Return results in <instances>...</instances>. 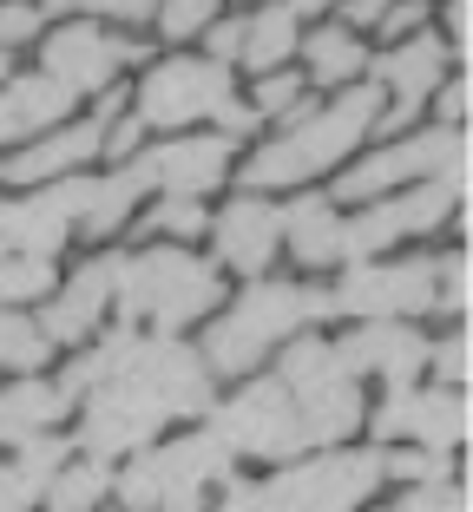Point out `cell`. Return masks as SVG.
Wrapping results in <instances>:
<instances>
[{
    "label": "cell",
    "instance_id": "obj_1",
    "mask_svg": "<svg viewBox=\"0 0 473 512\" xmlns=\"http://www.w3.org/2000/svg\"><path fill=\"white\" fill-rule=\"evenodd\" d=\"M375 119H382V92L355 86V92H342L329 112H303V119L290 125V138L263 145L257 158L244 165V178L257 184V191H270V184H296V178H309V171L336 165L349 145H362V138L375 132Z\"/></svg>",
    "mask_w": 473,
    "mask_h": 512
},
{
    "label": "cell",
    "instance_id": "obj_2",
    "mask_svg": "<svg viewBox=\"0 0 473 512\" xmlns=\"http://www.w3.org/2000/svg\"><path fill=\"white\" fill-rule=\"evenodd\" d=\"M112 296H119L125 322L132 316H152L158 329H178V322L204 316L217 302V270L211 263H198V256L184 250H145V256H119V283H112Z\"/></svg>",
    "mask_w": 473,
    "mask_h": 512
},
{
    "label": "cell",
    "instance_id": "obj_3",
    "mask_svg": "<svg viewBox=\"0 0 473 512\" xmlns=\"http://www.w3.org/2000/svg\"><path fill=\"white\" fill-rule=\"evenodd\" d=\"M99 381H112V388L138 394V401L152 407L158 421L211 407V375H204V362L191 355V348H178L171 335H158V342H138V335H125L119 362H112Z\"/></svg>",
    "mask_w": 473,
    "mask_h": 512
},
{
    "label": "cell",
    "instance_id": "obj_4",
    "mask_svg": "<svg viewBox=\"0 0 473 512\" xmlns=\"http://www.w3.org/2000/svg\"><path fill=\"white\" fill-rule=\"evenodd\" d=\"M329 309H336V302L316 296V289L257 283V289H250V296L211 329V368H224V375H244V368H257V355L276 342V335H290L296 322H309V316H329Z\"/></svg>",
    "mask_w": 473,
    "mask_h": 512
},
{
    "label": "cell",
    "instance_id": "obj_5",
    "mask_svg": "<svg viewBox=\"0 0 473 512\" xmlns=\"http://www.w3.org/2000/svg\"><path fill=\"white\" fill-rule=\"evenodd\" d=\"M224 467H230V447L217 434H198V440H184V447H158V453H145L138 467H125L119 493H125V506H138V512H152V506L198 512V486L224 480Z\"/></svg>",
    "mask_w": 473,
    "mask_h": 512
},
{
    "label": "cell",
    "instance_id": "obj_6",
    "mask_svg": "<svg viewBox=\"0 0 473 512\" xmlns=\"http://www.w3.org/2000/svg\"><path fill=\"white\" fill-rule=\"evenodd\" d=\"M375 486H382V453H322V460L276 473L263 493L276 512H349Z\"/></svg>",
    "mask_w": 473,
    "mask_h": 512
},
{
    "label": "cell",
    "instance_id": "obj_7",
    "mask_svg": "<svg viewBox=\"0 0 473 512\" xmlns=\"http://www.w3.org/2000/svg\"><path fill=\"white\" fill-rule=\"evenodd\" d=\"M217 440L230 453H257V460H283V453L309 447L303 440V421H296V394L283 381H257L244 388L230 407H217Z\"/></svg>",
    "mask_w": 473,
    "mask_h": 512
},
{
    "label": "cell",
    "instance_id": "obj_8",
    "mask_svg": "<svg viewBox=\"0 0 473 512\" xmlns=\"http://www.w3.org/2000/svg\"><path fill=\"white\" fill-rule=\"evenodd\" d=\"M441 263H428V256H414V263H362V270L342 276V289L329 302L336 309H349V316H368V322H382V316H414V309H434L441 302Z\"/></svg>",
    "mask_w": 473,
    "mask_h": 512
},
{
    "label": "cell",
    "instance_id": "obj_9",
    "mask_svg": "<svg viewBox=\"0 0 473 512\" xmlns=\"http://www.w3.org/2000/svg\"><path fill=\"white\" fill-rule=\"evenodd\" d=\"M224 106H230L224 60H171L138 92V125H184V119H204V112L217 119Z\"/></svg>",
    "mask_w": 473,
    "mask_h": 512
},
{
    "label": "cell",
    "instance_id": "obj_10",
    "mask_svg": "<svg viewBox=\"0 0 473 512\" xmlns=\"http://www.w3.org/2000/svg\"><path fill=\"white\" fill-rule=\"evenodd\" d=\"M375 434L382 440H395V434H414L428 453H447V447H460L467 440V401L460 394H447V388H408L401 381L395 394L382 401V414H375Z\"/></svg>",
    "mask_w": 473,
    "mask_h": 512
},
{
    "label": "cell",
    "instance_id": "obj_11",
    "mask_svg": "<svg viewBox=\"0 0 473 512\" xmlns=\"http://www.w3.org/2000/svg\"><path fill=\"white\" fill-rule=\"evenodd\" d=\"M125 60H145V46L106 40V33L86 27V20H79V27H60L53 40H46V73L60 79L66 92H99Z\"/></svg>",
    "mask_w": 473,
    "mask_h": 512
},
{
    "label": "cell",
    "instance_id": "obj_12",
    "mask_svg": "<svg viewBox=\"0 0 473 512\" xmlns=\"http://www.w3.org/2000/svg\"><path fill=\"white\" fill-rule=\"evenodd\" d=\"M92 184H60L46 197H27V204H0V256H46L66 243V224L73 211H86Z\"/></svg>",
    "mask_w": 473,
    "mask_h": 512
},
{
    "label": "cell",
    "instance_id": "obj_13",
    "mask_svg": "<svg viewBox=\"0 0 473 512\" xmlns=\"http://www.w3.org/2000/svg\"><path fill=\"white\" fill-rule=\"evenodd\" d=\"M92 407H86V427H79V440H86V453L92 460H112V453H132V447H145V440L158 434V414L138 394H125V388H112V381H92Z\"/></svg>",
    "mask_w": 473,
    "mask_h": 512
},
{
    "label": "cell",
    "instance_id": "obj_14",
    "mask_svg": "<svg viewBox=\"0 0 473 512\" xmlns=\"http://www.w3.org/2000/svg\"><path fill=\"white\" fill-rule=\"evenodd\" d=\"M447 204H454V191H447V184H428V191L395 197V204H375L368 217L342 224V256H375V250H388L395 237H408V230H428L434 217H447Z\"/></svg>",
    "mask_w": 473,
    "mask_h": 512
},
{
    "label": "cell",
    "instance_id": "obj_15",
    "mask_svg": "<svg viewBox=\"0 0 473 512\" xmlns=\"http://www.w3.org/2000/svg\"><path fill=\"white\" fill-rule=\"evenodd\" d=\"M454 151H467V138H460V132L401 138V145L382 151V158H368L362 171H349V178H342V197H375V191H388V184H408V178H421V171H441Z\"/></svg>",
    "mask_w": 473,
    "mask_h": 512
},
{
    "label": "cell",
    "instance_id": "obj_16",
    "mask_svg": "<svg viewBox=\"0 0 473 512\" xmlns=\"http://www.w3.org/2000/svg\"><path fill=\"white\" fill-rule=\"evenodd\" d=\"M230 165V138H178V145H158L138 158V178L145 184H165L171 197H198L224 178Z\"/></svg>",
    "mask_w": 473,
    "mask_h": 512
},
{
    "label": "cell",
    "instance_id": "obj_17",
    "mask_svg": "<svg viewBox=\"0 0 473 512\" xmlns=\"http://www.w3.org/2000/svg\"><path fill=\"white\" fill-rule=\"evenodd\" d=\"M336 355H342V368H349V375H362V368H382V375L401 388V381L421 375V362H428V342H421L414 329H401V322L382 316V322H368V329H355L349 342L336 348Z\"/></svg>",
    "mask_w": 473,
    "mask_h": 512
},
{
    "label": "cell",
    "instance_id": "obj_18",
    "mask_svg": "<svg viewBox=\"0 0 473 512\" xmlns=\"http://www.w3.org/2000/svg\"><path fill=\"white\" fill-rule=\"evenodd\" d=\"M441 66H447V53H441V40H428V33H414V40H401L395 53L382 60V79L395 86V112H382L375 125H408L414 119V106L434 92V79H441Z\"/></svg>",
    "mask_w": 473,
    "mask_h": 512
},
{
    "label": "cell",
    "instance_id": "obj_19",
    "mask_svg": "<svg viewBox=\"0 0 473 512\" xmlns=\"http://www.w3.org/2000/svg\"><path fill=\"white\" fill-rule=\"evenodd\" d=\"M112 283H119V256L86 263V270H79V283L40 316V335H46V342H86L92 322H99V309H106V296H112Z\"/></svg>",
    "mask_w": 473,
    "mask_h": 512
},
{
    "label": "cell",
    "instance_id": "obj_20",
    "mask_svg": "<svg viewBox=\"0 0 473 512\" xmlns=\"http://www.w3.org/2000/svg\"><path fill=\"white\" fill-rule=\"evenodd\" d=\"M106 112H112V106H106ZM106 112H99V119H86V125H73V132H53V138H40V145H27L14 165H0V178L40 184V178H60L66 165H86L92 151L106 145Z\"/></svg>",
    "mask_w": 473,
    "mask_h": 512
},
{
    "label": "cell",
    "instance_id": "obj_21",
    "mask_svg": "<svg viewBox=\"0 0 473 512\" xmlns=\"http://www.w3.org/2000/svg\"><path fill=\"white\" fill-rule=\"evenodd\" d=\"M276 237H283V211H270L257 197H237L224 211V224H217V250H224V263H237V270H263Z\"/></svg>",
    "mask_w": 473,
    "mask_h": 512
},
{
    "label": "cell",
    "instance_id": "obj_22",
    "mask_svg": "<svg viewBox=\"0 0 473 512\" xmlns=\"http://www.w3.org/2000/svg\"><path fill=\"white\" fill-rule=\"evenodd\" d=\"M66 106H73V92H66L53 73L0 86V145H7V138H27V132H40V125H53Z\"/></svg>",
    "mask_w": 473,
    "mask_h": 512
},
{
    "label": "cell",
    "instance_id": "obj_23",
    "mask_svg": "<svg viewBox=\"0 0 473 512\" xmlns=\"http://www.w3.org/2000/svg\"><path fill=\"white\" fill-rule=\"evenodd\" d=\"M296 421H303V440H336L342 427L362 421V394H355V375H336L322 388L296 394Z\"/></svg>",
    "mask_w": 473,
    "mask_h": 512
},
{
    "label": "cell",
    "instance_id": "obj_24",
    "mask_svg": "<svg viewBox=\"0 0 473 512\" xmlns=\"http://www.w3.org/2000/svg\"><path fill=\"white\" fill-rule=\"evenodd\" d=\"M283 237H290V250L303 256V263H336L342 256V217L329 211L322 197H303V204L283 211Z\"/></svg>",
    "mask_w": 473,
    "mask_h": 512
},
{
    "label": "cell",
    "instance_id": "obj_25",
    "mask_svg": "<svg viewBox=\"0 0 473 512\" xmlns=\"http://www.w3.org/2000/svg\"><path fill=\"white\" fill-rule=\"evenodd\" d=\"M66 394L46 388V381H20V388L0 394V440H27V434H46V427L66 414Z\"/></svg>",
    "mask_w": 473,
    "mask_h": 512
},
{
    "label": "cell",
    "instance_id": "obj_26",
    "mask_svg": "<svg viewBox=\"0 0 473 512\" xmlns=\"http://www.w3.org/2000/svg\"><path fill=\"white\" fill-rule=\"evenodd\" d=\"M290 46H296V14L290 7H263V14L244 27V66L270 73L276 60H290Z\"/></svg>",
    "mask_w": 473,
    "mask_h": 512
},
{
    "label": "cell",
    "instance_id": "obj_27",
    "mask_svg": "<svg viewBox=\"0 0 473 512\" xmlns=\"http://www.w3.org/2000/svg\"><path fill=\"white\" fill-rule=\"evenodd\" d=\"M138 191H145L138 165H132V171H119V178H106V184H92V191H86V211H79V224H86L92 237H106V230H119Z\"/></svg>",
    "mask_w": 473,
    "mask_h": 512
},
{
    "label": "cell",
    "instance_id": "obj_28",
    "mask_svg": "<svg viewBox=\"0 0 473 512\" xmlns=\"http://www.w3.org/2000/svg\"><path fill=\"white\" fill-rule=\"evenodd\" d=\"M309 66H316L322 86H342V79H355L368 66V53H362V40H355V33L322 27V33H309Z\"/></svg>",
    "mask_w": 473,
    "mask_h": 512
},
{
    "label": "cell",
    "instance_id": "obj_29",
    "mask_svg": "<svg viewBox=\"0 0 473 512\" xmlns=\"http://www.w3.org/2000/svg\"><path fill=\"white\" fill-rule=\"evenodd\" d=\"M336 375H349L342 368V355H336V342H296L290 355H283V388L290 394H309V388H322V381H336Z\"/></svg>",
    "mask_w": 473,
    "mask_h": 512
},
{
    "label": "cell",
    "instance_id": "obj_30",
    "mask_svg": "<svg viewBox=\"0 0 473 512\" xmlns=\"http://www.w3.org/2000/svg\"><path fill=\"white\" fill-rule=\"evenodd\" d=\"M46 335L33 329L27 316H14V309H0V368H40L46 362Z\"/></svg>",
    "mask_w": 473,
    "mask_h": 512
},
{
    "label": "cell",
    "instance_id": "obj_31",
    "mask_svg": "<svg viewBox=\"0 0 473 512\" xmlns=\"http://www.w3.org/2000/svg\"><path fill=\"white\" fill-rule=\"evenodd\" d=\"M53 289L46 256H0V302H33Z\"/></svg>",
    "mask_w": 473,
    "mask_h": 512
},
{
    "label": "cell",
    "instance_id": "obj_32",
    "mask_svg": "<svg viewBox=\"0 0 473 512\" xmlns=\"http://www.w3.org/2000/svg\"><path fill=\"white\" fill-rule=\"evenodd\" d=\"M106 460H79V467H66L60 480H53V499H60V506H92V499L106 493Z\"/></svg>",
    "mask_w": 473,
    "mask_h": 512
},
{
    "label": "cell",
    "instance_id": "obj_33",
    "mask_svg": "<svg viewBox=\"0 0 473 512\" xmlns=\"http://www.w3.org/2000/svg\"><path fill=\"white\" fill-rule=\"evenodd\" d=\"M211 7H217V0H165L158 14H165V33H171V40H191V33L211 27Z\"/></svg>",
    "mask_w": 473,
    "mask_h": 512
},
{
    "label": "cell",
    "instance_id": "obj_34",
    "mask_svg": "<svg viewBox=\"0 0 473 512\" xmlns=\"http://www.w3.org/2000/svg\"><path fill=\"white\" fill-rule=\"evenodd\" d=\"M20 467L46 480L53 467H66V440H53V434H27V440H20Z\"/></svg>",
    "mask_w": 473,
    "mask_h": 512
},
{
    "label": "cell",
    "instance_id": "obj_35",
    "mask_svg": "<svg viewBox=\"0 0 473 512\" xmlns=\"http://www.w3.org/2000/svg\"><path fill=\"white\" fill-rule=\"evenodd\" d=\"M40 473H27V467H0V512H20V506H33L40 499Z\"/></svg>",
    "mask_w": 473,
    "mask_h": 512
},
{
    "label": "cell",
    "instance_id": "obj_36",
    "mask_svg": "<svg viewBox=\"0 0 473 512\" xmlns=\"http://www.w3.org/2000/svg\"><path fill=\"white\" fill-rule=\"evenodd\" d=\"M401 512H467V493L447 486V480H421V493H414Z\"/></svg>",
    "mask_w": 473,
    "mask_h": 512
},
{
    "label": "cell",
    "instance_id": "obj_37",
    "mask_svg": "<svg viewBox=\"0 0 473 512\" xmlns=\"http://www.w3.org/2000/svg\"><path fill=\"white\" fill-rule=\"evenodd\" d=\"M296 106H303V86H296V79H283V73H270L257 86V106H250V112L263 119V112H296Z\"/></svg>",
    "mask_w": 473,
    "mask_h": 512
},
{
    "label": "cell",
    "instance_id": "obj_38",
    "mask_svg": "<svg viewBox=\"0 0 473 512\" xmlns=\"http://www.w3.org/2000/svg\"><path fill=\"white\" fill-rule=\"evenodd\" d=\"M382 473H395V480H447V460L441 453H395V460H382Z\"/></svg>",
    "mask_w": 473,
    "mask_h": 512
},
{
    "label": "cell",
    "instance_id": "obj_39",
    "mask_svg": "<svg viewBox=\"0 0 473 512\" xmlns=\"http://www.w3.org/2000/svg\"><path fill=\"white\" fill-rule=\"evenodd\" d=\"M145 224H158V230H178V237H191V230L204 224V211L191 204V197H165V204H158V211L145 217Z\"/></svg>",
    "mask_w": 473,
    "mask_h": 512
},
{
    "label": "cell",
    "instance_id": "obj_40",
    "mask_svg": "<svg viewBox=\"0 0 473 512\" xmlns=\"http://www.w3.org/2000/svg\"><path fill=\"white\" fill-rule=\"evenodd\" d=\"M40 7H27V0H14V7H0V46H20V40H33L40 33Z\"/></svg>",
    "mask_w": 473,
    "mask_h": 512
},
{
    "label": "cell",
    "instance_id": "obj_41",
    "mask_svg": "<svg viewBox=\"0 0 473 512\" xmlns=\"http://www.w3.org/2000/svg\"><path fill=\"white\" fill-rule=\"evenodd\" d=\"M53 7H99V14H119V20H145L158 0H46L40 14H53Z\"/></svg>",
    "mask_w": 473,
    "mask_h": 512
},
{
    "label": "cell",
    "instance_id": "obj_42",
    "mask_svg": "<svg viewBox=\"0 0 473 512\" xmlns=\"http://www.w3.org/2000/svg\"><path fill=\"white\" fill-rule=\"evenodd\" d=\"M421 14H428V7H421V0H395V7H388V14H382L388 40H395V33H414V27H421Z\"/></svg>",
    "mask_w": 473,
    "mask_h": 512
},
{
    "label": "cell",
    "instance_id": "obj_43",
    "mask_svg": "<svg viewBox=\"0 0 473 512\" xmlns=\"http://www.w3.org/2000/svg\"><path fill=\"white\" fill-rule=\"evenodd\" d=\"M237 53H244V27H237V20L211 27V60H237Z\"/></svg>",
    "mask_w": 473,
    "mask_h": 512
},
{
    "label": "cell",
    "instance_id": "obj_44",
    "mask_svg": "<svg viewBox=\"0 0 473 512\" xmlns=\"http://www.w3.org/2000/svg\"><path fill=\"white\" fill-rule=\"evenodd\" d=\"M434 362H441V375H447V381H460V375H467V335L441 342V348H434Z\"/></svg>",
    "mask_w": 473,
    "mask_h": 512
},
{
    "label": "cell",
    "instance_id": "obj_45",
    "mask_svg": "<svg viewBox=\"0 0 473 512\" xmlns=\"http://www.w3.org/2000/svg\"><path fill=\"white\" fill-rule=\"evenodd\" d=\"M224 512H276V506H270V493H263V486H230Z\"/></svg>",
    "mask_w": 473,
    "mask_h": 512
},
{
    "label": "cell",
    "instance_id": "obj_46",
    "mask_svg": "<svg viewBox=\"0 0 473 512\" xmlns=\"http://www.w3.org/2000/svg\"><path fill=\"white\" fill-rule=\"evenodd\" d=\"M441 270H447V302H454V309H467V256H447Z\"/></svg>",
    "mask_w": 473,
    "mask_h": 512
},
{
    "label": "cell",
    "instance_id": "obj_47",
    "mask_svg": "<svg viewBox=\"0 0 473 512\" xmlns=\"http://www.w3.org/2000/svg\"><path fill=\"white\" fill-rule=\"evenodd\" d=\"M342 14H349V27H375V20L388 14V0H349Z\"/></svg>",
    "mask_w": 473,
    "mask_h": 512
},
{
    "label": "cell",
    "instance_id": "obj_48",
    "mask_svg": "<svg viewBox=\"0 0 473 512\" xmlns=\"http://www.w3.org/2000/svg\"><path fill=\"white\" fill-rule=\"evenodd\" d=\"M467 33H473V14H467V0H454V46H467Z\"/></svg>",
    "mask_w": 473,
    "mask_h": 512
},
{
    "label": "cell",
    "instance_id": "obj_49",
    "mask_svg": "<svg viewBox=\"0 0 473 512\" xmlns=\"http://www.w3.org/2000/svg\"><path fill=\"white\" fill-rule=\"evenodd\" d=\"M132 145H138V119H125L119 132H112V151H132Z\"/></svg>",
    "mask_w": 473,
    "mask_h": 512
},
{
    "label": "cell",
    "instance_id": "obj_50",
    "mask_svg": "<svg viewBox=\"0 0 473 512\" xmlns=\"http://www.w3.org/2000/svg\"><path fill=\"white\" fill-rule=\"evenodd\" d=\"M303 7H329V0H290V14H303Z\"/></svg>",
    "mask_w": 473,
    "mask_h": 512
},
{
    "label": "cell",
    "instance_id": "obj_51",
    "mask_svg": "<svg viewBox=\"0 0 473 512\" xmlns=\"http://www.w3.org/2000/svg\"><path fill=\"white\" fill-rule=\"evenodd\" d=\"M60 512H92V506H60Z\"/></svg>",
    "mask_w": 473,
    "mask_h": 512
},
{
    "label": "cell",
    "instance_id": "obj_52",
    "mask_svg": "<svg viewBox=\"0 0 473 512\" xmlns=\"http://www.w3.org/2000/svg\"><path fill=\"white\" fill-rule=\"evenodd\" d=\"M0 86H7V60H0Z\"/></svg>",
    "mask_w": 473,
    "mask_h": 512
}]
</instances>
